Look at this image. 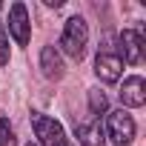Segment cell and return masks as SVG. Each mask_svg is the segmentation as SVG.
<instances>
[{"label": "cell", "instance_id": "cell-1", "mask_svg": "<svg viewBox=\"0 0 146 146\" xmlns=\"http://www.w3.org/2000/svg\"><path fill=\"white\" fill-rule=\"evenodd\" d=\"M86 43H89V26L80 15L75 17H69L66 26H63V35H60V49L69 54V57H75L80 60L83 52H86Z\"/></svg>", "mask_w": 146, "mask_h": 146}, {"label": "cell", "instance_id": "cell-2", "mask_svg": "<svg viewBox=\"0 0 146 146\" xmlns=\"http://www.w3.org/2000/svg\"><path fill=\"white\" fill-rule=\"evenodd\" d=\"M106 135L115 146H129L135 140V120L126 109H115L106 117Z\"/></svg>", "mask_w": 146, "mask_h": 146}, {"label": "cell", "instance_id": "cell-3", "mask_svg": "<svg viewBox=\"0 0 146 146\" xmlns=\"http://www.w3.org/2000/svg\"><path fill=\"white\" fill-rule=\"evenodd\" d=\"M32 126H35V135H37L40 146H66V132L54 117L32 112Z\"/></svg>", "mask_w": 146, "mask_h": 146}, {"label": "cell", "instance_id": "cell-4", "mask_svg": "<svg viewBox=\"0 0 146 146\" xmlns=\"http://www.w3.org/2000/svg\"><path fill=\"white\" fill-rule=\"evenodd\" d=\"M9 35L15 37L17 46H26L32 40V20L23 3H12L9 6Z\"/></svg>", "mask_w": 146, "mask_h": 146}, {"label": "cell", "instance_id": "cell-5", "mask_svg": "<svg viewBox=\"0 0 146 146\" xmlns=\"http://www.w3.org/2000/svg\"><path fill=\"white\" fill-rule=\"evenodd\" d=\"M95 75H98L103 83L120 80V75H123V60H120L115 52H98V57H95Z\"/></svg>", "mask_w": 146, "mask_h": 146}, {"label": "cell", "instance_id": "cell-6", "mask_svg": "<svg viewBox=\"0 0 146 146\" xmlns=\"http://www.w3.org/2000/svg\"><path fill=\"white\" fill-rule=\"evenodd\" d=\"M117 43H120V60H126V63H132V66H137L140 60H143V37H140V32H135V29H123L120 32V37H117Z\"/></svg>", "mask_w": 146, "mask_h": 146}, {"label": "cell", "instance_id": "cell-7", "mask_svg": "<svg viewBox=\"0 0 146 146\" xmlns=\"http://www.w3.org/2000/svg\"><path fill=\"white\" fill-rule=\"evenodd\" d=\"M120 103L129 106V109H140L146 103V80L140 75H132V78L123 80V86H120Z\"/></svg>", "mask_w": 146, "mask_h": 146}, {"label": "cell", "instance_id": "cell-8", "mask_svg": "<svg viewBox=\"0 0 146 146\" xmlns=\"http://www.w3.org/2000/svg\"><path fill=\"white\" fill-rule=\"evenodd\" d=\"M75 135H78L80 146H106V132H103V126H100L98 117L89 120V123H80L75 129Z\"/></svg>", "mask_w": 146, "mask_h": 146}, {"label": "cell", "instance_id": "cell-9", "mask_svg": "<svg viewBox=\"0 0 146 146\" xmlns=\"http://www.w3.org/2000/svg\"><path fill=\"white\" fill-rule=\"evenodd\" d=\"M40 69H43V75L49 80L63 78V57H60L57 46H43V52H40Z\"/></svg>", "mask_w": 146, "mask_h": 146}, {"label": "cell", "instance_id": "cell-10", "mask_svg": "<svg viewBox=\"0 0 146 146\" xmlns=\"http://www.w3.org/2000/svg\"><path fill=\"white\" fill-rule=\"evenodd\" d=\"M89 109H92V115H106L109 98H106L100 89H92V92H89Z\"/></svg>", "mask_w": 146, "mask_h": 146}, {"label": "cell", "instance_id": "cell-11", "mask_svg": "<svg viewBox=\"0 0 146 146\" xmlns=\"http://www.w3.org/2000/svg\"><path fill=\"white\" fill-rule=\"evenodd\" d=\"M0 146H17L15 135H12V126H9L6 117H0Z\"/></svg>", "mask_w": 146, "mask_h": 146}, {"label": "cell", "instance_id": "cell-12", "mask_svg": "<svg viewBox=\"0 0 146 146\" xmlns=\"http://www.w3.org/2000/svg\"><path fill=\"white\" fill-rule=\"evenodd\" d=\"M9 63V40L3 35V29H0V66H6Z\"/></svg>", "mask_w": 146, "mask_h": 146}, {"label": "cell", "instance_id": "cell-13", "mask_svg": "<svg viewBox=\"0 0 146 146\" xmlns=\"http://www.w3.org/2000/svg\"><path fill=\"white\" fill-rule=\"evenodd\" d=\"M43 3H46V6H54V9H60V6H63V0H43Z\"/></svg>", "mask_w": 146, "mask_h": 146}, {"label": "cell", "instance_id": "cell-14", "mask_svg": "<svg viewBox=\"0 0 146 146\" xmlns=\"http://www.w3.org/2000/svg\"><path fill=\"white\" fill-rule=\"evenodd\" d=\"M26 146H37V143H26Z\"/></svg>", "mask_w": 146, "mask_h": 146}]
</instances>
